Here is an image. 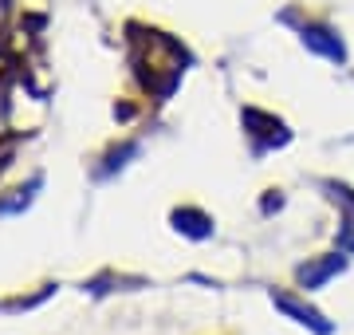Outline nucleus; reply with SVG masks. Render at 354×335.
<instances>
[{
	"mask_svg": "<svg viewBox=\"0 0 354 335\" xmlns=\"http://www.w3.org/2000/svg\"><path fill=\"white\" fill-rule=\"evenodd\" d=\"M244 127H248V134L256 138V154H264V150H272V146H288L291 142V130L283 127L276 115L256 111V107H244Z\"/></svg>",
	"mask_w": 354,
	"mask_h": 335,
	"instance_id": "obj_1",
	"label": "nucleus"
},
{
	"mask_svg": "<svg viewBox=\"0 0 354 335\" xmlns=\"http://www.w3.org/2000/svg\"><path fill=\"white\" fill-rule=\"evenodd\" d=\"M299 36H304V48L307 52L323 55L330 64H346V44L339 39V32L327 24H304L299 28Z\"/></svg>",
	"mask_w": 354,
	"mask_h": 335,
	"instance_id": "obj_2",
	"label": "nucleus"
},
{
	"mask_svg": "<svg viewBox=\"0 0 354 335\" xmlns=\"http://www.w3.org/2000/svg\"><path fill=\"white\" fill-rule=\"evenodd\" d=\"M272 304H276L283 316H291L295 323H304V327H311L315 335H330L335 332V323L323 320V311L311 308V304H304V300H295L291 292H272Z\"/></svg>",
	"mask_w": 354,
	"mask_h": 335,
	"instance_id": "obj_3",
	"label": "nucleus"
},
{
	"mask_svg": "<svg viewBox=\"0 0 354 335\" xmlns=\"http://www.w3.org/2000/svg\"><path fill=\"white\" fill-rule=\"evenodd\" d=\"M342 269H346V253L339 248V253H330V257H323V260H307V264H299L295 276H299V284L311 292V288H323L330 276H339Z\"/></svg>",
	"mask_w": 354,
	"mask_h": 335,
	"instance_id": "obj_4",
	"label": "nucleus"
},
{
	"mask_svg": "<svg viewBox=\"0 0 354 335\" xmlns=\"http://www.w3.org/2000/svg\"><path fill=\"white\" fill-rule=\"evenodd\" d=\"M174 229L193 237V241H209V237H213V217L201 213V209H193V206L174 209Z\"/></svg>",
	"mask_w": 354,
	"mask_h": 335,
	"instance_id": "obj_5",
	"label": "nucleus"
},
{
	"mask_svg": "<svg viewBox=\"0 0 354 335\" xmlns=\"http://www.w3.org/2000/svg\"><path fill=\"white\" fill-rule=\"evenodd\" d=\"M339 248H342V253H354V217L342 221V229H339Z\"/></svg>",
	"mask_w": 354,
	"mask_h": 335,
	"instance_id": "obj_6",
	"label": "nucleus"
},
{
	"mask_svg": "<svg viewBox=\"0 0 354 335\" xmlns=\"http://www.w3.org/2000/svg\"><path fill=\"white\" fill-rule=\"evenodd\" d=\"M268 213V217H272V213H279V209H283V197H279V190H272V194L264 197V206H260Z\"/></svg>",
	"mask_w": 354,
	"mask_h": 335,
	"instance_id": "obj_7",
	"label": "nucleus"
}]
</instances>
